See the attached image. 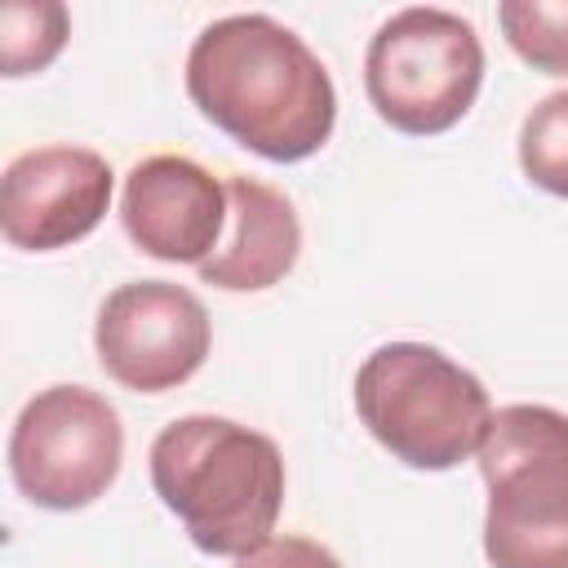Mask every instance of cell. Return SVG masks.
<instances>
[{
    "label": "cell",
    "mask_w": 568,
    "mask_h": 568,
    "mask_svg": "<svg viewBox=\"0 0 568 568\" xmlns=\"http://www.w3.org/2000/svg\"><path fill=\"white\" fill-rule=\"evenodd\" d=\"M364 430L413 470H453L479 453L493 404L484 382L426 342H386L355 368Z\"/></svg>",
    "instance_id": "3957f363"
},
{
    "label": "cell",
    "mask_w": 568,
    "mask_h": 568,
    "mask_svg": "<svg viewBox=\"0 0 568 568\" xmlns=\"http://www.w3.org/2000/svg\"><path fill=\"white\" fill-rule=\"evenodd\" d=\"M506 44L541 75H568V0H501Z\"/></svg>",
    "instance_id": "7c38bea8"
},
{
    "label": "cell",
    "mask_w": 568,
    "mask_h": 568,
    "mask_svg": "<svg viewBox=\"0 0 568 568\" xmlns=\"http://www.w3.org/2000/svg\"><path fill=\"white\" fill-rule=\"evenodd\" d=\"M488 568H568V413L506 404L479 444Z\"/></svg>",
    "instance_id": "277c9868"
},
{
    "label": "cell",
    "mask_w": 568,
    "mask_h": 568,
    "mask_svg": "<svg viewBox=\"0 0 568 568\" xmlns=\"http://www.w3.org/2000/svg\"><path fill=\"white\" fill-rule=\"evenodd\" d=\"M71 36V13L58 0H9L0 9V75L22 80L44 71Z\"/></svg>",
    "instance_id": "8fae6325"
},
{
    "label": "cell",
    "mask_w": 568,
    "mask_h": 568,
    "mask_svg": "<svg viewBox=\"0 0 568 568\" xmlns=\"http://www.w3.org/2000/svg\"><path fill=\"white\" fill-rule=\"evenodd\" d=\"M484 84V44L475 27L435 4H413L390 13L364 53V89L373 111L408 133L435 138L448 133L479 98Z\"/></svg>",
    "instance_id": "5b68a950"
},
{
    "label": "cell",
    "mask_w": 568,
    "mask_h": 568,
    "mask_svg": "<svg viewBox=\"0 0 568 568\" xmlns=\"http://www.w3.org/2000/svg\"><path fill=\"white\" fill-rule=\"evenodd\" d=\"M115 173L89 146H31L0 178V231L13 248L53 253L80 244L111 209Z\"/></svg>",
    "instance_id": "ba28073f"
},
{
    "label": "cell",
    "mask_w": 568,
    "mask_h": 568,
    "mask_svg": "<svg viewBox=\"0 0 568 568\" xmlns=\"http://www.w3.org/2000/svg\"><path fill=\"white\" fill-rule=\"evenodd\" d=\"M226 235L200 262V280L226 293H262L280 284L302 253V222L293 200L248 173L226 178Z\"/></svg>",
    "instance_id": "30bf717a"
},
{
    "label": "cell",
    "mask_w": 568,
    "mask_h": 568,
    "mask_svg": "<svg viewBox=\"0 0 568 568\" xmlns=\"http://www.w3.org/2000/svg\"><path fill=\"white\" fill-rule=\"evenodd\" d=\"M213 346L204 302L173 280H129L111 288L93 320V351L111 382L164 395L200 373Z\"/></svg>",
    "instance_id": "52a82bcc"
},
{
    "label": "cell",
    "mask_w": 568,
    "mask_h": 568,
    "mask_svg": "<svg viewBox=\"0 0 568 568\" xmlns=\"http://www.w3.org/2000/svg\"><path fill=\"white\" fill-rule=\"evenodd\" d=\"M124 426L106 395L89 386L36 390L9 430V475L40 510H84L120 475Z\"/></svg>",
    "instance_id": "8992f818"
},
{
    "label": "cell",
    "mask_w": 568,
    "mask_h": 568,
    "mask_svg": "<svg viewBox=\"0 0 568 568\" xmlns=\"http://www.w3.org/2000/svg\"><path fill=\"white\" fill-rule=\"evenodd\" d=\"M200 115L271 164L311 160L337 124V89L315 49L271 13H226L186 53Z\"/></svg>",
    "instance_id": "6da1fadb"
},
{
    "label": "cell",
    "mask_w": 568,
    "mask_h": 568,
    "mask_svg": "<svg viewBox=\"0 0 568 568\" xmlns=\"http://www.w3.org/2000/svg\"><path fill=\"white\" fill-rule=\"evenodd\" d=\"M226 186L191 155H146L129 169L120 222L138 253L155 262H204L226 231Z\"/></svg>",
    "instance_id": "9c48e42d"
},
{
    "label": "cell",
    "mask_w": 568,
    "mask_h": 568,
    "mask_svg": "<svg viewBox=\"0 0 568 568\" xmlns=\"http://www.w3.org/2000/svg\"><path fill=\"white\" fill-rule=\"evenodd\" d=\"M519 169L546 195L568 200V89L546 93L519 124Z\"/></svg>",
    "instance_id": "4fadbf2b"
},
{
    "label": "cell",
    "mask_w": 568,
    "mask_h": 568,
    "mask_svg": "<svg viewBox=\"0 0 568 568\" xmlns=\"http://www.w3.org/2000/svg\"><path fill=\"white\" fill-rule=\"evenodd\" d=\"M151 488L204 555L240 559L275 537L284 506L280 444L244 422L191 413L151 439Z\"/></svg>",
    "instance_id": "7a4b0ae2"
},
{
    "label": "cell",
    "mask_w": 568,
    "mask_h": 568,
    "mask_svg": "<svg viewBox=\"0 0 568 568\" xmlns=\"http://www.w3.org/2000/svg\"><path fill=\"white\" fill-rule=\"evenodd\" d=\"M231 568H342V564L328 546H320L311 537H297V532H284V537H271L257 550L240 555Z\"/></svg>",
    "instance_id": "5bb4252c"
}]
</instances>
